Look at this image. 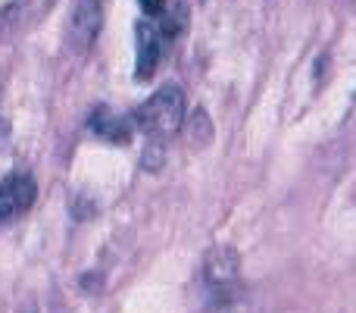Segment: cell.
Listing matches in <instances>:
<instances>
[{"mask_svg":"<svg viewBox=\"0 0 356 313\" xmlns=\"http://www.w3.org/2000/svg\"><path fill=\"white\" fill-rule=\"evenodd\" d=\"M135 125L150 138H166L184 123V91L178 85H163L135 110Z\"/></svg>","mask_w":356,"mask_h":313,"instance_id":"obj_1","label":"cell"},{"mask_svg":"<svg viewBox=\"0 0 356 313\" xmlns=\"http://www.w3.org/2000/svg\"><path fill=\"white\" fill-rule=\"evenodd\" d=\"M135 41H138V60H135V79L138 82H150L163 60V35L154 22L141 19L135 29Z\"/></svg>","mask_w":356,"mask_h":313,"instance_id":"obj_4","label":"cell"},{"mask_svg":"<svg viewBox=\"0 0 356 313\" xmlns=\"http://www.w3.org/2000/svg\"><path fill=\"white\" fill-rule=\"evenodd\" d=\"M163 148H160V138H150L147 142V148H144V166H147V169H160L163 166Z\"/></svg>","mask_w":356,"mask_h":313,"instance_id":"obj_8","label":"cell"},{"mask_svg":"<svg viewBox=\"0 0 356 313\" xmlns=\"http://www.w3.org/2000/svg\"><path fill=\"white\" fill-rule=\"evenodd\" d=\"M141 10L147 16H160V13H166V0H141Z\"/></svg>","mask_w":356,"mask_h":313,"instance_id":"obj_10","label":"cell"},{"mask_svg":"<svg viewBox=\"0 0 356 313\" xmlns=\"http://www.w3.org/2000/svg\"><path fill=\"white\" fill-rule=\"evenodd\" d=\"M35 197H38V185L29 172H13V176H6L3 182H0V222L16 220L19 213H25V210L35 204Z\"/></svg>","mask_w":356,"mask_h":313,"instance_id":"obj_2","label":"cell"},{"mask_svg":"<svg viewBox=\"0 0 356 313\" xmlns=\"http://www.w3.org/2000/svg\"><path fill=\"white\" fill-rule=\"evenodd\" d=\"M100 25H104V6L100 0H79L69 19V41L75 50H88L100 35Z\"/></svg>","mask_w":356,"mask_h":313,"instance_id":"obj_3","label":"cell"},{"mask_svg":"<svg viewBox=\"0 0 356 313\" xmlns=\"http://www.w3.org/2000/svg\"><path fill=\"white\" fill-rule=\"evenodd\" d=\"M184 25H188V10H184V6H175V10L169 13V19H166V25H163V31H166V35H178Z\"/></svg>","mask_w":356,"mask_h":313,"instance_id":"obj_9","label":"cell"},{"mask_svg":"<svg viewBox=\"0 0 356 313\" xmlns=\"http://www.w3.org/2000/svg\"><path fill=\"white\" fill-rule=\"evenodd\" d=\"M184 142H188L194 151H203L209 142H213V123H209L207 110L197 107V110L188 116V125H184Z\"/></svg>","mask_w":356,"mask_h":313,"instance_id":"obj_7","label":"cell"},{"mask_svg":"<svg viewBox=\"0 0 356 313\" xmlns=\"http://www.w3.org/2000/svg\"><path fill=\"white\" fill-rule=\"evenodd\" d=\"M88 125H91L94 135L106 138V142H116V144H125L131 135L129 119L113 113V110H106V107H97V110L91 113V119H88Z\"/></svg>","mask_w":356,"mask_h":313,"instance_id":"obj_6","label":"cell"},{"mask_svg":"<svg viewBox=\"0 0 356 313\" xmlns=\"http://www.w3.org/2000/svg\"><path fill=\"white\" fill-rule=\"evenodd\" d=\"M241 276V260L234 251H213L207 257V282L213 285L216 291H228Z\"/></svg>","mask_w":356,"mask_h":313,"instance_id":"obj_5","label":"cell"}]
</instances>
